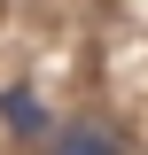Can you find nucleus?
<instances>
[{"label": "nucleus", "instance_id": "obj_2", "mask_svg": "<svg viewBox=\"0 0 148 155\" xmlns=\"http://www.w3.org/2000/svg\"><path fill=\"white\" fill-rule=\"evenodd\" d=\"M0 116L16 124L23 140H47V132H55V116L39 109V93H31V85H8V93H0Z\"/></svg>", "mask_w": 148, "mask_h": 155}, {"label": "nucleus", "instance_id": "obj_1", "mask_svg": "<svg viewBox=\"0 0 148 155\" xmlns=\"http://www.w3.org/2000/svg\"><path fill=\"white\" fill-rule=\"evenodd\" d=\"M47 155H125V140L109 124H55L47 132Z\"/></svg>", "mask_w": 148, "mask_h": 155}]
</instances>
